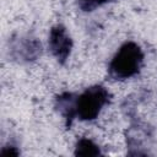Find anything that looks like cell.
Wrapping results in <instances>:
<instances>
[{
    "mask_svg": "<svg viewBox=\"0 0 157 157\" xmlns=\"http://www.w3.org/2000/svg\"><path fill=\"white\" fill-rule=\"evenodd\" d=\"M144 64V53L135 42H125L108 66V75L114 80H126L137 75Z\"/></svg>",
    "mask_w": 157,
    "mask_h": 157,
    "instance_id": "cell-1",
    "label": "cell"
},
{
    "mask_svg": "<svg viewBox=\"0 0 157 157\" xmlns=\"http://www.w3.org/2000/svg\"><path fill=\"white\" fill-rule=\"evenodd\" d=\"M110 101L109 91L102 85L86 88L76 99V118L80 120H94L102 108Z\"/></svg>",
    "mask_w": 157,
    "mask_h": 157,
    "instance_id": "cell-2",
    "label": "cell"
},
{
    "mask_svg": "<svg viewBox=\"0 0 157 157\" xmlns=\"http://www.w3.org/2000/svg\"><path fill=\"white\" fill-rule=\"evenodd\" d=\"M9 52L13 60H17L18 63H28L36 60L40 55L42 45L36 38L20 36L10 40Z\"/></svg>",
    "mask_w": 157,
    "mask_h": 157,
    "instance_id": "cell-3",
    "label": "cell"
},
{
    "mask_svg": "<svg viewBox=\"0 0 157 157\" xmlns=\"http://www.w3.org/2000/svg\"><path fill=\"white\" fill-rule=\"evenodd\" d=\"M48 47L50 53L60 64H65L69 59L72 49V39L69 36L66 28L61 25L52 27L48 39Z\"/></svg>",
    "mask_w": 157,
    "mask_h": 157,
    "instance_id": "cell-4",
    "label": "cell"
},
{
    "mask_svg": "<svg viewBox=\"0 0 157 157\" xmlns=\"http://www.w3.org/2000/svg\"><path fill=\"white\" fill-rule=\"evenodd\" d=\"M76 99L77 96L70 92H64L55 98V108L64 117L66 128H70L72 120L76 118Z\"/></svg>",
    "mask_w": 157,
    "mask_h": 157,
    "instance_id": "cell-5",
    "label": "cell"
},
{
    "mask_svg": "<svg viewBox=\"0 0 157 157\" xmlns=\"http://www.w3.org/2000/svg\"><path fill=\"white\" fill-rule=\"evenodd\" d=\"M74 155L75 156H99V155H102V152H101L98 145H96L92 140L81 137L77 140V142L75 145Z\"/></svg>",
    "mask_w": 157,
    "mask_h": 157,
    "instance_id": "cell-6",
    "label": "cell"
},
{
    "mask_svg": "<svg viewBox=\"0 0 157 157\" xmlns=\"http://www.w3.org/2000/svg\"><path fill=\"white\" fill-rule=\"evenodd\" d=\"M110 1H113V0H77V4L82 11L91 12V11L96 10L97 7H99L107 2H110Z\"/></svg>",
    "mask_w": 157,
    "mask_h": 157,
    "instance_id": "cell-7",
    "label": "cell"
},
{
    "mask_svg": "<svg viewBox=\"0 0 157 157\" xmlns=\"http://www.w3.org/2000/svg\"><path fill=\"white\" fill-rule=\"evenodd\" d=\"M0 153H1V156H18L20 151L13 146H5V147H2Z\"/></svg>",
    "mask_w": 157,
    "mask_h": 157,
    "instance_id": "cell-8",
    "label": "cell"
}]
</instances>
